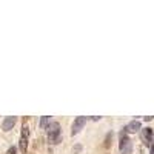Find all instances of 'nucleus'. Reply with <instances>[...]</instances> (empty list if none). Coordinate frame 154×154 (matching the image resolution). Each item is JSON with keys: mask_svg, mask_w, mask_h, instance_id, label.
<instances>
[{"mask_svg": "<svg viewBox=\"0 0 154 154\" xmlns=\"http://www.w3.org/2000/svg\"><path fill=\"white\" fill-rule=\"evenodd\" d=\"M111 136H112L111 133H108V134H106V140H105V148H109V139H111Z\"/></svg>", "mask_w": 154, "mask_h": 154, "instance_id": "nucleus-9", "label": "nucleus"}, {"mask_svg": "<svg viewBox=\"0 0 154 154\" xmlns=\"http://www.w3.org/2000/svg\"><path fill=\"white\" fill-rule=\"evenodd\" d=\"M143 119H145V120H146V122H149V120H152V119H154V117H152V116H148V117H143Z\"/></svg>", "mask_w": 154, "mask_h": 154, "instance_id": "nucleus-12", "label": "nucleus"}, {"mask_svg": "<svg viewBox=\"0 0 154 154\" xmlns=\"http://www.w3.org/2000/svg\"><path fill=\"white\" fill-rule=\"evenodd\" d=\"M91 119H93V120H99L100 117H99V116H91Z\"/></svg>", "mask_w": 154, "mask_h": 154, "instance_id": "nucleus-13", "label": "nucleus"}, {"mask_svg": "<svg viewBox=\"0 0 154 154\" xmlns=\"http://www.w3.org/2000/svg\"><path fill=\"white\" fill-rule=\"evenodd\" d=\"M16 122H17V117H14V116L6 117V119L3 120V123H2V130H3V131H11L12 128H14Z\"/></svg>", "mask_w": 154, "mask_h": 154, "instance_id": "nucleus-7", "label": "nucleus"}, {"mask_svg": "<svg viewBox=\"0 0 154 154\" xmlns=\"http://www.w3.org/2000/svg\"><path fill=\"white\" fill-rule=\"evenodd\" d=\"M48 139L51 143H59L60 142V125L57 122H51L48 126Z\"/></svg>", "mask_w": 154, "mask_h": 154, "instance_id": "nucleus-1", "label": "nucleus"}, {"mask_svg": "<svg viewBox=\"0 0 154 154\" xmlns=\"http://www.w3.org/2000/svg\"><path fill=\"white\" fill-rule=\"evenodd\" d=\"M149 154H154V143L151 145V149H149Z\"/></svg>", "mask_w": 154, "mask_h": 154, "instance_id": "nucleus-14", "label": "nucleus"}, {"mask_svg": "<svg viewBox=\"0 0 154 154\" xmlns=\"http://www.w3.org/2000/svg\"><path fill=\"white\" fill-rule=\"evenodd\" d=\"M80 149H82V146H80V145H77V146L74 148V152H79Z\"/></svg>", "mask_w": 154, "mask_h": 154, "instance_id": "nucleus-11", "label": "nucleus"}, {"mask_svg": "<svg viewBox=\"0 0 154 154\" xmlns=\"http://www.w3.org/2000/svg\"><path fill=\"white\" fill-rule=\"evenodd\" d=\"M142 130V125H140V122L139 120H133V122H130L125 128H123V131L125 133H137V131H140Z\"/></svg>", "mask_w": 154, "mask_h": 154, "instance_id": "nucleus-6", "label": "nucleus"}, {"mask_svg": "<svg viewBox=\"0 0 154 154\" xmlns=\"http://www.w3.org/2000/svg\"><path fill=\"white\" fill-rule=\"evenodd\" d=\"M28 137H29V130H28V126L23 125L22 136H20V142H19V146H20V151L22 152H26V149H28Z\"/></svg>", "mask_w": 154, "mask_h": 154, "instance_id": "nucleus-4", "label": "nucleus"}, {"mask_svg": "<svg viewBox=\"0 0 154 154\" xmlns=\"http://www.w3.org/2000/svg\"><path fill=\"white\" fill-rule=\"evenodd\" d=\"M119 149H120V154H133V142L130 140V137L126 136V133H125V131H122V133H120Z\"/></svg>", "mask_w": 154, "mask_h": 154, "instance_id": "nucleus-2", "label": "nucleus"}, {"mask_svg": "<svg viewBox=\"0 0 154 154\" xmlns=\"http://www.w3.org/2000/svg\"><path fill=\"white\" fill-rule=\"evenodd\" d=\"M140 136H142V140H143V143L146 146H151L154 143V133H152V128L146 126L143 128L142 131H140Z\"/></svg>", "mask_w": 154, "mask_h": 154, "instance_id": "nucleus-3", "label": "nucleus"}, {"mask_svg": "<svg viewBox=\"0 0 154 154\" xmlns=\"http://www.w3.org/2000/svg\"><path fill=\"white\" fill-rule=\"evenodd\" d=\"M85 123H86V117H83V116H80V117L74 119V123H72V128H71V134H72V136L79 134V131L85 126Z\"/></svg>", "mask_w": 154, "mask_h": 154, "instance_id": "nucleus-5", "label": "nucleus"}, {"mask_svg": "<svg viewBox=\"0 0 154 154\" xmlns=\"http://www.w3.org/2000/svg\"><path fill=\"white\" fill-rule=\"evenodd\" d=\"M16 152H17V148H16V146H11V148L6 151V154H16Z\"/></svg>", "mask_w": 154, "mask_h": 154, "instance_id": "nucleus-10", "label": "nucleus"}, {"mask_svg": "<svg viewBox=\"0 0 154 154\" xmlns=\"http://www.w3.org/2000/svg\"><path fill=\"white\" fill-rule=\"evenodd\" d=\"M48 125H49V117H48V116H42V119H40V128H42V130H46Z\"/></svg>", "mask_w": 154, "mask_h": 154, "instance_id": "nucleus-8", "label": "nucleus"}]
</instances>
